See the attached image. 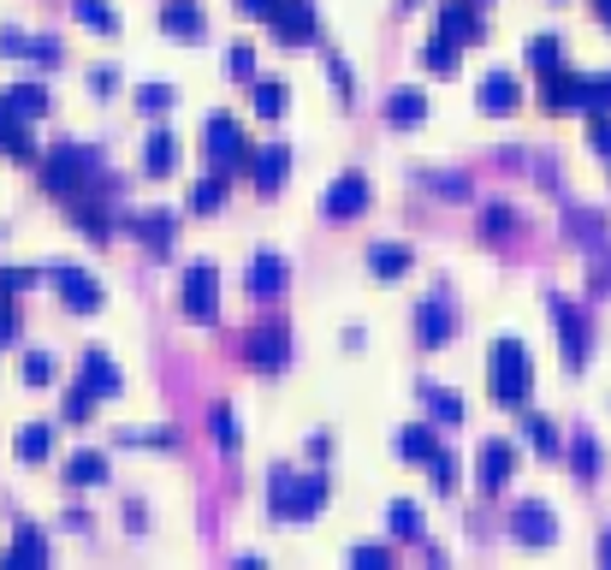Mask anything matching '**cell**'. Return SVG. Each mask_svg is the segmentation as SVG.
I'll return each mask as SVG.
<instances>
[{
  "mask_svg": "<svg viewBox=\"0 0 611 570\" xmlns=\"http://www.w3.org/2000/svg\"><path fill=\"white\" fill-rule=\"evenodd\" d=\"M24 387H54V357L48 351H24Z\"/></svg>",
  "mask_w": 611,
  "mask_h": 570,
  "instance_id": "7bdbcfd3",
  "label": "cell"
},
{
  "mask_svg": "<svg viewBox=\"0 0 611 570\" xmlns=\"http://www.w3.org/2000/svg\"><path fill=\"white\" fill-rule=\"evenodd\" d=\"M78 380L96 398H119L125 392V375H119V363L107 357V351H84V363H78Z\"/></svg>",
  "mask_w": 611,
  "mask_h": 570,
  "instance_id": "9a60e30c",
  "label": "cell"
},
{
  "mask_svg": "<svg viewBox=\"0 0 611 570\" xmlns=\"http://www.w3.org/2000/svg\"><path fill=\"white\" fill-rule=\"evenodd\" d=\"M66 481H72V487H101V481H107V458H101V452H72V458H66Z\"/></svg>",
  "mask_w": 611,
  "mask_h": 570,
  "instance_id": "1f68e13d",
  "label": "cell"
},
{
  "mask_svg": "<svg viewBox=\"0 0 611 570\" xmlns=\"http://www.w3.org/2000/svg\"><path fill=\"white\" fill-rule=\"evenodd\" d=\"M517 464H523V452H517L511 440H487V446H481V464H475L481 493H505L517 476Z\"/></svg>",
  "mask_w": 611,
  "mask_h": 570,
  "instance_id": "9c48e42d",
  "label": "cell"
},
{
  "mask_svg": "<svg viewBox=\"0 0 611 570\" xmlns=\"http://www.w3.org/2000/svg\"><path fill=\"white\" fill-rule=\"evenodd\" d=\"M250 137H244V125L232 119V113H208V161L220 173H250Z\"/></svg>",
  "mask_w": 611,
  "mask_h": 570,
  "instance_id": "5b68a950",
  "label": "cell"
},
{
  "mask_svg": "<svg viewBox=\"0 0 611 570\" xmlns=\"http://www.w3.org/2000/svg\"><path fill=\"white\" fill-rule=\"evenodd\" d=\"M434 452H440V440H434V428H428V422L398 428V458H410V464H434Z\"/></svg>",
  "mask_w": 611,
  "mask_h": 570,
  "instance_id": "4dcf8cb0",
  "label": "cell"
},
{
  "mask_svg": "<svg viewBox=\"0 0 611 570\" xmlns=\"http://www.w3.org/2000/svg\"><path fill=\"white\" fill-rule=\"evenodd\" d=\"M173 101H178L173 84H143V90H137V107H143V113H167Z\"/></svg>",
  "mask_w": 611,
  "mask_h": 570,
  "instance_id": "7dc6e473",
  "label": "cell"
},
{
  "mask_svg": "<svg viewBox=\"0 0 611 570\" xmlns=\"http://www.w3.org/2000/svg\"><path fill=\"white\" fill-rule=\"evenodd\" d=\"M72 18L96 36H119V12H113L107 0H72Z\"/></svg>",
  "mask_w": 611,
  "mask_h": 570,
  "instance_id": "f546056e",
  "label": "cell"
},
{
  "mask_svg": "<svg viewBox=\"0 0 611 570\" xmlns=\"http://www.w3.org/2000/svg\"><path fill=\"white\" fill-rule=\"evenodd\" d=\"M600 559L611 565V535H600Z\"/></svg>",
  "mask_w": 611,
  "mask_h": 570,
  "instance_id": "94428289",
  "label": "cell"
},
{
  "mask_svg": "<svg viewBox=\"0 0 611 570\" xmlns=\"http://www.w3.org/2000/svg\"><path fill=\"white\" fill-rule=\"evenodd\" d=\"M523 434H529V446L540 452V458H558V452H564V440H558V422H546V416H529Z\"/></svg>",
  "mask_w": 611,
  "mask_h": 570,
  "instance_id": "8d00e7d4",
  "label": "cell"
},
{
  "mask_svg": "<svg viewBox=\"0 0 611 570\" xmlns=\"http://www.w3.org/2000/svg\"><path fill=\"white\" fill-rule=\"evenodd\" d=\"M428 119V96L422 90H392L386 101V125H398V131H410V125Z\"/></svg>",
  "mask_w": 611,
  "mask_h": 570,
  "instance_id": "83f0119b",
  "label": "cell"
},
{
  "mask_svg": "<svg viewBox=\"0 0 611 570\" xmlns=\"http://www.w3.org/2000/svg\"><path fill=\"white\" fill-rule=\"evenodd\" d=\"M36 280H42V268H0V291H7V297H18V291H30Z\"/></svg>",
  "mask_w": 611,
  "mask_h": 570,
  "instance_id": "c3c4849f",
  "label": "cell"
},
{
  "mask_svg": "<svg viewBox=\"0 0 611 570\" xmlns=\"http://www.w3.org/2000/svg\"><path fill=\"white\" fill-rule=\"evenodd\" d=\"M511 535L523 541V547H552V541H558V517L546 511V505L523 499V505L511 511Z\"/></svg>",
  "mask_w": 611,
  "mask_h": 570,
  "instance_id": "8fae6325",
  "label": "cell"
},
{
  "mask_svg": "<svg viewBox=\"0 0 611 570\" xmlns=\"http://www.w3.org/2000/svg\"><path fill=\"white\" fill-rule=\"evenodd\" d=\"M540 107L546 113H576V107H588V78H576V72H546V84H540Z\"/></svg>",
  "mask_w": 611,
  "mask_h": 570,
  "instance_id": "30bf717a",
  "label": "cell"
},
{
  "mask_svg": "<svg viewBox=\"0 0 611 570\" xmlns=\"http://www.w3.org/2000/svg\"><path fill=\"white\" fill-rule=\"evenodd\" d=\"M143 173H149V179H167V173H178V137H173V131H149V143H143Z\"/></svg>",
  "mask_w": 611,
  "mask_h": 570,
  "instance_id": "cb8c5ba5",
  "label": "cell"
},
{
  "mask_svg": "<svg viewBox=\"0 0 611 570\" xmlns=\"http://www.w3.org/2000/svg\"><path fill=\"white\" fill-rule=\"evenodd\" d=\"M434 185H440V197H451V202H457V197H469V179H463V173H440Z\"/></svg>",
  "mask_w": 611,
  "mask_h": 570,
  "instance_id": "9f6ffc18",
  "label": "cell"
},
{
  "mask_svg": "<svg viewBox=\"0 0 611 570\" xmlns=\"http://www.w3.org/2000/svg\"><path fill=\"white\" fill-rule=\"evenodd\" d=\"M285 280H291L285 256H273V250H256V256H250V291H256V297H279Z\"/></svg>",
  "mask_w": 611,
  "mask_h": 570,
  "instance_id": "ffe728a7",
  "label": "cell"
},
{
  "mask_svg": "<svg viewBox=\"0 0 611 570\" xmlns=\"http://www.w3.org/2000/svg\"><path fill=\"white\" fill-rule=\"evenodd\" d=\"M48 452H54V428H48V422H24L18 440H12V458H18V464H42Z\"/></svg>",
  "mask_w": 611,
  "mask_h": 570,
  "instance_id": "484cf974",
  "label": "cell"
},
{
  "mask_svg": "<svg viewBox=\"0 0 611 570\" xmlns=\"http://www.w3.org/2000/svg\"><path fill=\"white\" fill-rule=\"evenodd\" d=\"M250 173H256V185L267 190V197H273L279 185H285V173H291V149H256V155H250Z\"/></svg>",
  "mask_w": 611,
  "mask_h": 570,
  "instance_id": "d4e9b609",
  "label": "cell"
},
{
  "mask_svg": "<svg viewBox=\"0 0 611 570\" xmlns=\"http://www.w3.org/2000/svg\"><path fill=\"white\" fill-rule=\"evenodd\" d=\"M42 274L60 286V303H66L72 315H96V309H101V297H107L96 274H84V268H66V262H54V268H42Z\"/></svg>",
  "mask_w": 611,
  "mask_h": 570,
  "instance_id": "ba28073f",
  "label": "cell"
},
{
  "mask_svg": "<svg viewBox=\"0 0 611 570\" xmlns=\"http://www.w3.org/2000/svg\"><path fill=\"white\" fill-rule=\"evenodd\" d=\"M422 60H428L434 78H451V72H457V42L445 30H434V36H428V48H422Z\"/></svg>",
  "mask_w": 611,
  "mask_h": 570,
  "instance_id": "836d02e7",
  "label": "cell"
},
{
  "mask_svg": "<svg viewBox=\"0 0 611 570\" xmlns=\"http://www.w3.org/2000/svg\"><path fill=\"white\" fill-rule=\"evenodd\" d=\"M588 113H611V72H594L588 78Z\"/></svg>",
  "mask_w": 611,
  "mask_h": 570,
  "instance_id": "f907efd6",
  "label": "cell"
},
{
  "mask_svg": "<svg viewBox=\"0 0 611 570\" xmlns=\"http://www.w3.org/2000/svg\"><path fill=\"white\" fill-rule=\"evenodd\" d=\"M416 256L404 244H368V274H380V280H398V274H410Z\"/></svg>",
  "mask_w": 611,
  "mask_h": 570,
  "instance_id": "f1b7e54d",
  "label": "cell"
},
{
  "mask_svg": "<svg viewBox=\"0 0 611 570\" xmlns=\"http://www.w3.org/2000/svg\"><path fill=\"white\" fill-rule=\"evenodd\" d=\"M487 380H493V404L505 410H523L529 404V387H534V363H529V345L523 339H499L487 351Z\"/></svg>",
  "mask_w": 611,
  "mask_h": 570,
  "instance_id": "6da1fadb",
  "label": "cell"
},
{
  "mask_svg": "<svg viewBox=\"0 0 611 570\" xmlns=\"http://www.w3.org/2000/svg\"><path fill=\"white\" fill-rule=\"evenodd\" d=\"M386 523H392V535H398V541H416V535H422V523H428V517H422V505H416V499H392Z\"/></svg>",
  "mask_w": 611,
  "mask_h": 570,
  "instance_id": "e575fe53",
  "label": "cell"
},
{
  "mask_svg": "<svg viewBox=\"0 0 611 570\" xmlns=\"http://www.w3.org/2000/svg\"><path fill=\"white\" fill-rule=\"evenodd\" d=\"M529 66L540 72V78H546V72H558V66H564V42H558V36H534V42H529Z\"/></svg>",
  "mask_w": 611,
  "mask_h": 570,
  "instance_id": "ab89813d",
  "label": "cell"
},
{
  "mask_svg": "<svg viewBox=\"0 0 611 570\" xmlns=\"http://www.w3.org/2000/svg\"><path fill=\"white\" fill-rule=\"evenodd\" d=\"M279 7H285V0H238V12H244V18H273Z\"/></svg>",
  "mask_w": 611,
  "mask_h": 570,
  "instance_id": "11a10c76",
  "label": "cell"
},
{
  "mask_svg": "<svg viewBox=\"0 0 611 570\" xmlns=\"http://www.w3.org/2000/svg\"><path fill=\"white\" fill-rule=\"evenodd\" d=\"M362 208H368V179H362V173H345V179H339V185L321 197V214H327V220H356Z\"/></svg>",
  "mask_w": 611,
  "mask_h": 570,
  "instance_id": "5bb4252c",
  "label": "cell"
},
{
  "mask_svg": "<svg viewBox=\"0 0 611 570\" xmlns=\"http://www.w3.org/2000/svg\"><path fill=\"white\" fill-rule=\"evenodd\" d=\"M546 315H552V327H558V345H564V363L570 369H582L588 363V321H582V309L570 297H546Z\"/></svg>",
  "mask_w": 611,
  "mask_h": 570,
  "instance_id": "8992f818",
  "label": "cell"
},
{
  "mask_svg": "<svg viewBox=\"0 0 611 570\" xmlns=\"http://www.w3.org/2000/svg\"><path fill=\"white\" fill-rule=\"evenodd\" d=\"M36 167H42V190L48 197H78V190H89V179H96V149H84V143H54L48 149L42 161H36Z\"/></svg>",
  "mask_w": 611,
  "mask_h": 570,
  "instance_id": "3957f363",
  "label": "cell"
},
{
  "mask_svg": "<svg viewBox=\"0 0 611 570\" xmlns=\"http://www.w3.org/2000/svg\"><path fill=\"white\" fill-rule=\"evenodd\" d=\"M125 226H131V238H143L155 256H167V244L178 232V214L173 208H149V214H125Z\"/></svg>",
  "mask_w": 611,
  "mask_h": 570,
  "instance_id": "2e32d148",
  "label": "cell"
},
{
  "mask_svg": "<svg viewBox=\"0 0 611 570\" xmlns=\"http://www.w3.org/2000/svg\"><path fill=\"white\" fill-rule=\"evenodd\" d=\"M416 398H422L428 416H434V422H445V428H463V422H469V404L457 398V392H445L440 380H416Z\"/></svg>",
  "mask_w": 611,
  "mask_h": 570,
  "instance_id": "ac0fdd59",
  "label": "cell"
},
{
  "mask_svg": "<svg viewBox=\"0 0 611 570\" xmlns=\"http://www.w3.org/2000/svg\"><path fill=\"white\" fill-rule=\"evenodd\" d=\"M351 565H356V570H386V565H392V553H386V547H356V553H351Z\"/></svg>",
  "mask_w": 611,
  "mask_h": 570,
  "instance_id": "f5cc1de1",
  "label": "cell"
},
{
  "mask_svg": "<svg viewBox=\"0 0 611 570\" xmlns=\"http://www.w3.org/2000/svg\"><path fill=\"white\" fill-rule=\"evenodd\" d=\"M244 363H250V369H262V375H279V369H285V363H291V333H285V327H250V333H244Z\"/></svg>",
  "mask_w": 611,
  "mask_h": 570,
  "instance_id": "52a82bcc",
  "label": "cell"
},
{
  "mask_svg": "<svg viewBox=\"0 0 611 570\" xmlns=\"http://www.w3.org/2000/svg\"><path fill=\"white\" fill-rule=\"evenodd\" d=\"M327 72H333V84L351 96V72H345V60H327Z\"/></svg>",
  "mask_w": 611,
  "mask_h": 570,
  "instance_id": "6f0895ef",
  "label": "cell"
},
{
  "mask_svg": "<svg viewBox=\"0 0 611 570\" xmlns=\"http://www.w3.org/2000/svg\"><path fill=\"white\" fill-rule=\"evenodd\" d=\"M0 155L7 161H24V167H36V137H30V119H18V113L0 107Z\"/></svg>",
  "mask_w": 611,
  "mask_h": 570,
  "instance_id": "d6986e66",
  "label": "cell"
},
{
  "mask_svg": "<svg viewBox=\"0 0 611 570\" xmlns=\"http://www.w3.org/2000/svg\"><path fill=\"white\" fill-rule=\"evenodd\" d=\"M416 339H422L428 351H440L445 339H451V309H445V297H422V303H416Z\"/></svg>",
  "mask_w": 611,
  "mask_h": 570,
  "instance_id": "44dd1931",
  "label": "cell"
},
{
  "mask_svg": "<svg viewBox=\"0 0 611 570\" xmlns=\"http://www.w3.org/2000/svg\"><path fill=\"white\" fill-rule=\"evenodd\" d=\"M594 291H611V262H594Z\"/></svg>",
  "mask_w": 611,
  "mask_h": 570,
  "instance_id": "680465c9",
  "label": "cell"
},
{
  "mask_svg": "<svg viewBox=\"0 0 611 570\" xmlns=\"http://www.w3.org/2000/svg\"><path fill=\"white\" fill-rule=\"evenodd\" d=\"M0 107L18 113V119H42L48 113V84H7V90H0Z\"/></svg>",
  "mask_w": 611,
  "mask_h": 570,
  "instance_id": "603a6c76",
  "label": "cell"
},
{
  "mask_svg": "<svg viewBox=\"0 0 611 570\" xmlns=\"http://www.w3.org/2000/svg\"><path fill=\"white\" fill-rule=\"evenodd\" d=\"M18 60H36V66H60V42L54 36H24V54Z\"/></svg>",
  "mask_w": 611,
  "mask_h": 570,
  "instance_id": "bcb514c9",
  "label": "cell"
},
{
  "mask_svg": "<svg viewBox=\"0 0 611 570\" xmlns=\"http://www.w3.org/2000/svg\"><path fill=\"white\" fill-rule=\"evenodd\" d=\"M440 30L451 36L457 48H463V42H481V30H487V18H481V0H445V7H440Z\"/></svg>",
  "mask_w": 611,
  "mask_h": 570,
  "instance_id": "4fadbf2b",
  "label": "cell"
},
{
  "mask_svg": "<svg viewBox=\"0 0 611 570\" xmlns=\"http://www.w3.org/2000/svg\"><path fill=\"white\" fill-rule=\"evenodd\" d=\"M12 339H18V297L0 291V345H12Z\"/></svg>",
  "mask_w": 611,
  "mask_h": 570,
  "instance_id": "816d5d0a",
  "label": "cell"
},
{
  "mask_svg": "<svg viewBox=\"0 0 611 570\" xmlns=\"http://www.w3.org/2000/svg\"><path fill=\"white\" fill-rule=\"evenodd\" d=\"M570 470H576V481H594V476H600V440H594V434H576V440H570Z\"/></svg>",
  "mask_w": 611,
  "mask_h": 570,
  "instance_id": "d590c367",
  "label": "cell"
},
{
  "mask_svg": "<svg viewBox=\"0 0 611 570\" xmlns=\"http://www.w3.org/2000/svg\"><path fill=\"white\" fill-rule=\"evenodd\" d=\"M327 493H333V481H327V476L273 470V481H267V511H273L279 523H309V517L327 505Z\"/></svg>",
  "mask_w": 611,
  "mask_h": 570,
  "instance_id": "7a4b0ae2",
  "label": "cell"
},
{
  "mask_svg": "<svg viewBox=\"0 0 611 570\" xmlns=\"http://www.w3.org/2000/svg\"><path fill=\"white\" fill-rule=\"evenodd\" d=\"M517 101H523V78H517V72H487V78H481V113H493V119H499V113H517Z\"/></svg>",
  "mask_w": 611,
  "mask_h": 570,
  "instance_id": "e0dca14e",
  "label": "cell"
},
{
  "mask_svg": "<svg viewBox=\"0 0 611 570\" xmlns=\"http://www.w3.org/2000/svg\"><path fill=\"white\" fill-rule=\"evenodd\" d=\"M226 78H238V84L256 78V48L250 42H232V54H226Z\"/></svg>",
  "mask_w": 611,
  "mask_h": 570,
  "instance_id": "ee69618b",
  "label": "cell"
},
{
  "mask_svg": "<svg viewBox=\"0 0 611 570\" xmlns=\"http://www.w3.org/2000/svg\"><path fill=\"white\" fill-rule=\"evenodd\" d=\"M208 434H214V446H220V452H238V446H244V428H238V410H232V404H214V410H208Z\"/></svg>",
  "mask_w": 611,
  "mask_h": 570,
  "instance_id": "d6a6232c",
  "label": "cell"
},
{
  "mask_svg": "<svg viewBox=\"0 0 611 570\" xmlns=\"http://www.w3.org/2000/svg\"><path fill=\"white\" fill-rule=\"evenodd\" d=\"M517 226H523V214H517L511 202H493V208L481 214V238H511Z\"/></svg>",
  "mask_w": 611,
  "mask_h": 570,
  "instance_id": "f35d334b",
  "label": "cell"
},
{
  "mask_svg": "<svg viewBox=\"0 0 611 570\" xmlns=\"http://www.w3.org/2000/svg\"><path fill=\"white\" fill-rule=\"evenodd\" d=\"M285 101H291V90L279 78H262L256 84V113H262V119H279V113H285Z\"/></svg>",
  "mask_w": 611,
  "mask_h": 570,
  "instance_id": "b9f144b4",
  "label": "cell"
},
{
  "mask_svg": "<svg viewBox=\"0 0 611 570\" xmlns=\"http://www.w3.org/2000/svg\"><path fill=\"white\" fill-rule=\"evenodd\" d=\"M178 309H184V321H202V327L220 321V274H214V262H190L184 268Z\"/></svg>",
  "mask_w": 611,
  "mask_h": 570,
  "instance_id": "277c9868",
  "label": "cell"
},
{
  "mask_svg": "<svg viewBox=\"0 0 611 570\" xmlns=\"http://www.w3.org/2000/svg\"><path fill=\"white\" fill-rule=\"evenodd\" d=\"M119 446H155V452H173V446H178V428H119Z\"/></svg>",
  "mask_w": 611,
  "mask_h": 570,
  "instance_id": "60d3db41",
  "label": "cell"
},
{
  "mask_svg": "<svg viewBox=\"0 0 611 570\" xmlns=\"http://www.w3.org/2000/svg\"><path fill=\"white\" fill-rule=\"evenodd\" d=\"M434 487H440V493H451V487H457V464L445 458V452H434Z\"/></svg>",
  "mask_w": 611,
  "mask_h": 570,
  "instance_id": "db71d44e",
  "label": "cell"
},
{
  "mask_svg": "<svg viewBox=\"0 0 611 570\" xmlns=\"http://www.w3.org/2000/svg\"><path fill=\"white\" fill-rule=\"evenodd\" d=\"M161 30L167 36H202L208 30V18H202L196 0H161Z\"/></svg>",
  "mask_w": 611,
  "mask_h": 570,
  "instance_id": "7402d4cb",
  "label": "cell"
},
{
  "mask_svg": "<svg viewBox=\"0 0 611 570\" xmlns=\"http://www.w3.org/2000/svg\"><path fill=\"white\" fill-rule=\"evenodd\" d=\"M0 565H48V541L36 535V523H18V535L0 553Z\"/></svg>",
  "mask_w": 611,
  "mask_h": 570,
  "instance_id": "4316f807",
  "label": "cell"
},
{
  "mask_svg": "<svg viewBox=\"0 0 611 570\" xmlns=\"http://www.w3.org/2000/svg\"><path fill=\"white\" fill-rule=\"evenodd\" d=\"M594 12H600V24L611 30V0H594Z\"/></svg>",
  "mask_w": 611,
  "mask_h": 570,
  "instance_id": "91938a15",
  "label": "cell"
},
{
  "mask_svg": "<svg viewBox=\"0 0 611 570\" xmlns=\"http://www.w3.org/2000/svg\"><path fill=\"white\" fill-rule=\"evenodd\" d=\"M96 404H101V398H96V392H89L84 380H78V387L66 392V422H89V416H96Z\"/></svg>",
  "mask_w": 611,
  "mask_h": 570,
  "instance_id": "f6af8a7d",
  "label": "cell"
},
{
  "mask_svg": "<svg viewBox=\"0 0 611 570\" xmlns=\"http://www.w3.org/2000/svg\"><path fill=\"white\" fill-rule=\"evenodd\" d=\"M588 149L611 161V113H594V119H588Z\"/></svg>",
  "mask_w": 611,
  "mask_h": 570,
  "instance_id": "681fc988",
  "label": "cell"
},
{
  "mask_svg": "<svg viewBox=\"0 0 611 570\" xmlns=\"http://www.w3.org/2000/svg\"><path fill=\"white\" fill-rule=\"evenodd\" d=\"M267 24H273V36L285 48H309L315 42V7H309V0H285Z\"/></svg>",
  "mask_w": 611,
  "mask_h": 570,
  "instance_id": "7c38bea8",
  "label": "cell"
},
{
  "mask_svg": "<svg viewBox=\"0 0 611 570\" xmlns=\"http://www.w3.org/2000/svg\"><path fill=\"white\" fill-rule=\"evenodd\" d=\"M226 208V179L214 173V179L190 185V214H220Z\"/></svg>",
  "mask_w": 611,
  "mask_h": 570,
  "instance_id": "74e56055",
  "label": "cell"
}]
</instances>
